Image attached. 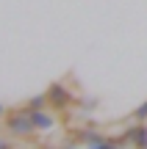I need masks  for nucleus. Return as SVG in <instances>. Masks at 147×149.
I'll return each mask as SVG.
<instances>
[{"mask_svg":"<svg viewBox=\"0 0 147 149\" xmlns=\"http://www.w3.org/2000/svg\"><path fill=\"white\" fill-rule=\"evenodd\" d=\"M6 127H8V133H14V135H31L33 130H36L28 108H17V111H11L8 116H6Z\"/></svg>","mask_w":147,"mask_h":149,"instance_id":"nucleus-1","label":"nucleus"},{"mask_svg":"<svg viewBox=\"0 0 147 149\" xmlns=\"http://www.w3.org/2000/svg\"><path fill=\"white\" fill-rule=\"evenodd\" d=\"M44 94H47V105L56 108V111H67V108L75 102V94H72L64 83H50V88L44 91Z\"/></svg>","mask_w":147,"mask_h":149,"instance_id":"nucleus-2","label":"nucleus"},{"mask_svg":"<svg viewBox=\"0 0 147 149\" xmlns=\"http://www.w3.org/2000/svg\"><path fill=\"white\" fill-rule=\"evenodd\" d=\"M31 119H33V127L36 130H50L53 127V116H50L44 108L42 111H31Z\"/></svg>","mask_w":147,"mask_h":149,"instance_id":"nucleus-3","label":"nucleus"},{"mask_svg":"<svg viewBox=\"0 0 147 149\" xmlns=\"http://www.w3.org/2000/svg\"><path fill=\"white\" fill-rule=\"evenodd\" d=\"M25 108H28V111H42V108H47V94H36V97H31Z\"/></svg>","mask_w":147,"mask_h":149,"instance_id":"nucleus-4","label":"nucleus"},{"mask_svg":"<svg viewBox=\"0 0 147 149\" xmlns=\"http://www.w3.org/2000/svg\"><path fill=\"white\" fill-rule=\"evenodd\" d=\"M133 119H139V122H147V102H142V105L133 111Z\"/></svg>","mask_w":147,"mask_h":149,"instance_id":"nucleus-5","label":"nucleus"},{"mask_svg":"<svg viewBox=\"0 0 147 149\" xmlns=\"http://www.w3.org/2000/svg\"><path fill=\"white\" fill-rule=\"evenodd\" d=\"M94 149H111V146H108V144H103V146H94Z\"/></svg>","mask_w":147,"mask_h":149,"instance_id":"nucleus-6","label":"nucleus"},{"mask_svg":"<svg viewBox=\"0 0 147 149\" xmlns=\"http://www.w3.org/2000/svg\"><path fill=\"white\" fill-rule=\"evenodd\" d=\"M0 116H6V108H3V105H0Z\"/></svg>","mask_w":147,"mask_h":149,"instance_id":"nucleus-7","label":"nucleus"}]
</instances>
